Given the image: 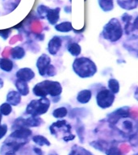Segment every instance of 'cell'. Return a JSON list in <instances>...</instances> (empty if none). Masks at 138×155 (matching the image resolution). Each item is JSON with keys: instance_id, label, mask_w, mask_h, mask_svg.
I'll use <instances>...</instances> for the list:
<instances>
[{"instance_id": "25", "label": "cell", "mask_w": 138, "mask_h": 155, "mask_svg": "<svg viewBox=\"0 0 138 155\" xmlns=\"http://www.w3.org/2000/svg\"><path fill=\"white\" fill-rule=\"evenodd\" d=\"M49 9V7L45 6V5H40L38 7H37V10H36V12L38 13V15L41 16V19H44V17H45V14L47 11Z\"/></svg>"}, {"instance_id": "21", "label": "cell", "mask_w": 138, "mask_h": 155, "mask_svg": "<svg viewBox=\"0 0 138 155\" xmlns=\"http://www.w3.org/2000/svg\"><path fill=\"white\" fill-rule=\"evenodd\" d=\"M108 88L113 94H117L120 91V83L115 78H111L108 81Z\"/></svg>"}, {"instance_id": "38", "label": "cell", "mask_w": 138, "mask_h": 155, "mask_svg": "<svg viewBox=\"0 0 138 155\" xmlns=\"http://www.w3.org/2000/svg\"><path fill=\"white\" fill-rule=\"evenodd\" d=\"M85 1H87V0H85Z\"/></svg>"}, {"instance_id": "11", "label": "cell", "mask_w": 138, "mask_h": 155, "mask_svg": "<svg viewBox=\"0 0 138 155\" xmlns=\"http://www.w3.org/2000/svg\"><path fill=\"white\" fill-rule=\"evenodd\" d=\"M31 131L28 128H19L15 130L13 133L10 135V137L16 138L19 140H27V138L29 137L31 135Z\"/></svg>"}, {"instance_id": "8", "label": "cell", "mask_w": 138, "mask_h": 155, "mask_svg": "<svg viewBox=\"0 0 138 155\" xmlns=\"http://www.w3.org/2000/svg\"><path fill=\"white\" fill-rule=\"evenodd\" d=\"M16 78L17 79L21 80L24 82H30L35 78V73L30 68H22L17 71Z\"/></svg>"}, {"instance_id": "4", "label": "cell", "mask_w": 138, "mask_h": 155, "mask_svg": "<svg viewBox=\"0 0 138 155\" xmlns=\"http://www.w3.org/2000/svg\"><path fill=\"white\" fill-rule=\"evenodd\" d=\"M50 107V100L47 97L31 100L26 107V113L32 116H39L46 113Z\"/></svg>"}, {"instance_id": "31", "label": "cell", "mask_w": 138, "mask_h": 155, "mask_svg": "<svg viewBox=\"0 0 138 155\" xmlns=\"http://www.w3.org/2000/svg\"><path fill=\"white\" fill-rule=\"evenodd\" d=\"M120 150L121 152L128 153V151H129V147H128L127 145H121V147Z\"/></svg>"}, {"instance_id": "17", "label": "cell", "mask_w": 138, "mask_h": 155, "mask_svg": "<svg viewBox=\"0 0 138 155\" xmlns=\"http://www.w3.org/2000/svg\"><path fill=\"white\" fill-rule=\"evenodd\" d=\"M14 64L12 60L8 58H0V69L5 72H12Z\"/></svg>"}, {"instance_id": "10", "label": "cell", "mask_w": 138, "mask_h": 155, "mask_svg": "<svg viewBox=\"0 0 138 155\" xmlns=\"http://www.w3.org/2000/svg\"><path fill=\"white\" fill-rule=\"evenodd\" d=\"M60 7H56V8H53V9L49 8L45 14V17L51 25H56L57 24V23L58 22L59 19H60Z\"/></svg>"}, {"instance_id": "18", "label": "cell", "mask_w": 138, "mask_h": 155, "mask_svg": "<svg viewBox=\"0 0 138 155\" xmlns=\"http://www.w3.org/2000/svg\"><path fill=\"white\" fill-rule=\"evenodd\" d=\"M54 28L57 31H60V32H69L73 30L72 23L69 21H65L61 24H56Z\"/></svg>"}, {"instance_id": "28", "label": "cell", "mask_w": 138, "mask_h": 155, "mask_svg": "<svg viewBox=\"0 0 138 155\" xmlns=\"http://www.w3.org/2000/svg\"><path fill=\"white\" fill-rule=\"evenodd\" d=\"M7 132V124H2L0 125V139H2Z\"/></svg>"}, {"instance_id": "29", "label": "cell", "mask_w": 138, "mask_h": 155, "mask_svg": "<svg viewBox=\"0 0 138 155\" xmlns=\"http://www.w3.org/2000/svg\"><path fill=\"white\" fill-rule=\"evenodd\" d=\"M123 127L124 129L127 130H131L133 129V123L129 120H125L123 122Z\"/></svg>"}, {"instance_id": "20", "label": "cell", "mask_w": 138, "mask_h": 155, "mask_svg": "<svg viewBox=\"0 0 138 155\" xmlns=\"http://www.w3.org/2000/svg\"><path fill=\"white\" fill-rule=\"evenodd\" d=\"M68 52L71 54L72 56L74 57H77L80 55V53L82 52V48L81 46L77 43H70L69 44V45L67 47Z\"/></svg>"}, {"instance_id": "35", "label": "cell", "mask_w": 138, "mask_h": 155, "mask_svg": "<svg viewBox=\"0 0 138 155\" xmlns=\"http://www.w3.org/2000/svg\"><path fill=\"white\" fill-rule=\"evenodd\" d=\"M3 87V81H2V78H0V89Z\"/></svg>"}, {"instance_id": "12", "label": "cell", "mask_w": 138, "mask_h": 155, "mask_svg": "<svg viewBox=\"0 0 138 155\" xmlns=\"http://www.w3.org/2000/svg\"><path fill=\"white\" fill-rule=\"evenodd\" d=\"M21 102V94L15 91H11L7 95V103L12 106H17Z\"/></svg>"}, {"instance_id": "2", "label": "cell", "mask_w": 138, "mask_h": 155, "mask_svg": "<svg viewBox=\"0 0 138 155\" xmlns=\"http://www.w3.org/2000/svg\"><path fill=\"white\" fill-rule=\"evenodd\" d=\"M33 94L38 97L58 96L62 92V87L59 82L44 80L39 82L33 87Z\"/></svg>"}, {"instance_id": "24", "label": "cell", "mask_w": 138, "mask_h": 155, "mask_svg": "<svg viewBox=\"0 0 138 155\" xmlns=\"http://www.w3.org/2000/svg\"><path fill=\"white\" fill-rule=\"evenodd\" d=\"M12 107L8 103H3L0 106V113L3 115V116H8V115L12 113Z\"/></svg>"}, {"instance_id": "19", "label": "cell", "mask_w": 138, "mask_h": 155, "mask_svg": "<svg viewBox=\"0 0 138 155\" xmlns=\"http://www.w3.org/2000/svg\"><path fill=\"white\" fill-rule=\"evenodd\" d=\"M99 5L104 12H111L114 8V0H99Z\"/></svg>"}, {"instance_id": "13", "label": "cell", "mask_w": 138, "mask_h": 155, "mask_svg": "<svg viewBox=\"0 0 138 155\" xmlns=\"http://www.w3.org/2000/svg\"><path fill=\"white\" fill-rule=\"evenodd\" d=\"M92 96V93L90 90H82L78 92L77 95V100L79 104H87L90 100Z\"/></svg>"}, {"instance_id": "9", "label": "cell", "mask_w": 138, "mask_h": 155, "mask_svg": "<svg viewBox=\"0 0 138 155\" xmlns=\"http://www.w3.org/2000/svg\"><path fill=\"white\" fill-rule=\"evenodd\" d=\"M62 45V41L60 36H55L51 39L48 44V51L51 55H56L59 52Z\"/></svg>"}, {"instance_id": "1", "label": "cell", "mask_w": 138, "mask_h": 155, "mask_svg": "<svg viewBox=\"0 0 138 155\" xmlns=\"http://www.w3.org/2000/svg\"><path fill=\"white\" fill-rule=\"evenodd\" d=\"M73 70L81 78H87L94 76L97 72L95 63L88 58H77L73 63Z\"/></svg>"}, {"instance_id": "23", "label": "cell", "mask_w": 138, "mask_h": 155, "mask_svg": "<svg viewBox=\"0 0 138 155\" xmlns=\"http://www.w3.org/2000/svg\"><path fill=\"white\" fill-rule=\"evenodd\" d=\"M68 113V110L65 107H61L58 108H56L54 111H53V116L55 118H63L65 117Z\"/></svg>"}, {"instance_id": "36", "label": "cell", "mask_w": 138, "mask_h": 155, "mask_svg": "<svg viewBox=\"0 0 138 155\" xmlns=\"http://www.w3.org/2000/svg\"><path fill=\"white\" fill-rule=\"evenodd\" d=\"M2 115L0 113V123H1V120H2Z\"/></svg>"}, {"instance_id": "22", "label": "cell", "mask_w": 138, "mask_h": 155, "mask_svg": "<svg viewBox=\"0 0 138 155\" xmlns=\"http://www.w3.org/2000/svg\"><path fill=\"white\" fill-rule=\"evenodd\" d=\"M32 140H33L36 144L41 145V146H43V145H48V146H49V145H50L49 140H48L47 138L44 137H43V136H34L33 137H32Z\"/></svg>"}, {"instance_id": "7", "label": "cell", "mask_w": 138, "mask_h": 155, "mask_svg": "<svg viewBox=\"0 0 138 155\" xmlns=\"http://www.w3.org/2000/svg\"><path fill=\"white\" fill-rule=\"evenodd\" d=\"M51 65V58L46 54H42L39 57L36 61V67L38 69L39 74L43 77H46L47 70Z\"/></svg>"}, {"instance_id": "32", "label": "cell", "mask_w": 138, "mask_h": 155, "mask_svg": "<svg viewBox=\"0 0 138 155\" xmlns=\"http://www.w3.org/2000/svg\"><path fill=\"white\" fill-rule=\"evenodd\" d=\"M74 136L72 135V134H70V136H67V137H65L63 138L64 139V140H65V141H69V140H73V139H74Z\"/></svg>"}, {"instance_id": "37", "label": "cell", "mask_w": 138, "mask_h": 155, "mask_svg": "<svg viewBox=\"0 0 138 155\" xmlns=\"http://www.w3.org/2000/svg\"><path fill=\"white\" fill-rule=\"evenodd\" d=\"M71 1H72V0H70V2H71Z\"/></svg>"}, {"instance_id": "16", "label": "cell", "mask_w": 138, "mask_h": 155, "mask_svg": "<svg viewBox=\"0 0 138 155\" xmlns=\"http://www.w3.org/2000/svg\"><path fill=\"white\" fill-rule=\"evenodd\" d=\"M25 50L21 46H15L11 50V56L14 60H20L25 56Z\"/></svg>"}, {"instance_id": "14", "label": "cell", "mask_w": 138, "mask_h": 155, "mask_svg": "<svg viewBox=\"0 0 138 155\" xmlns=\"http://www.w3.org/2000/svg\"><path fill=\"white\" fill-rule=\"evenodd\" d=\"M138 0H117V3L121 8L124 10L135 9L137 7Z\"/></svg>"}, {"instance_id": "3", "label": "cell", "mask_w": 138, "mask_h": 155, "mask_svg": "<svg viewBox=\"0 0 138 155\" xmlns=\"http://www.w3.org/2000/svg\"><path fill=\"white\" fill-rule=\"evenodd\" d=\"M102 35L105 40H107L111 42H116L119 41L123 36V28L118 19L116 18L111 19L104 27Z\"/></svg>"}, {"instance_id": "30", "label": "cell", "mask_w": 138, "mask_h": 155, "mask_svg": "<svg viewBox=\"0 0 138 155\" xmlns=\"http://www.w3.org/2000/svg\"><path fill=\"white\" fill-rule=\"evenodd\" d=\"M121 19L124 23H128V22H131V20L133 19V16L128 15V13H124V14L121 16Z\"/></svg>"}, {"instance_id": "27", "label": "cell", "mask_w": 138, "mask_h": 155, "mask_svg": "<svg viewBox=\"0 0 138 155\" xmlns=\"http://www.w3.org/2000/svg\"><path fill=\"white\" fill-rule=\"evenodd\" d=\"M12 33V30L11 29H6V30H2L0 31V36L2 37V39L7 40L8 38V36Z\"/></svg>"}, {"instance_id": "34", "label": "cell", "mask_w": 138, "mask_h": 155, "mask_svg": "<svg viewBox=\"0 0 138 155\" xmlns=\"http://www.w3.org/2000/svg\"><path fill=\"white\" fill-rule=\"evenodd\" d=\"M34 151H35L38 155H42V151H41L39 148H34Z\"/></svg>"}, {"instance_id": "26", "label": "cell", "mask_w": 138, "mask_h": 155, "mask_svg": "<svg viewBox=\"0 0 138 155\" xmlns=\"http://www.w3.org/2000/svg\"><path fill=\"white\" fill-rule=\"evenodd\" d=\"M106 154L107 155H121L122 154V152L120 151V150L117 147H112L108 149L107 150H106Z\"/></svg>"}, {"instance_id": "5", "label": "cell", "mask_w": 138, "mask_h": 155, "mask_svg": "<svg viewBox=\"0 0 138 155\" xmlns=\"http://www.w3.org/2000/svg\"><path fill=\"white\" fill-rule=\"evenodd\" d=\"M115 98V94H113L110 90L103 88L98 92L96 95L97 105L102 109L108 108L112 106Z\"/></svg>"}, {"instance_id": "6", "label": "cell", "mask_w": 138, "mask_h": 155, "mask_svg": "<svg viewBox=\"0 0 138 155\" xmlns=\"http://www.w3.org/2000/svg\"><path fill=\"white\" fill-rule=\"evenodd\" d=\"M130 116V107H122L120 108L116 109V111L111 112L109 116V122L111 124H116L121 118H127Z\"/></svg>"}, {"instance_id": "15", "label": "cell", "mask_w": 138, "mask_h": 155, "mask_svg": "<svg viewBox=\"0 0 138 155\" xmlns=\"http://www.w3.org/2000/svg\"><path fill=\"white\" fill-rule=\"evenodd\" d=\"M15 87L19 94L23 96H26L29 93V87L26 82L17 79L15 82Z\"/></svg>"}, {"instance_id": "33", "label": "cell", "mask_w": 138, "mask_h": 155, "mask_svg": "<svg viewBox=\"0 0 138 155\" xmlns=\"http://www.w3.org/2000/svg\"><path fill=\"white\" fill-rule=\"evenodd\" d=\"M65 12H66V13H69V14H70V13H71V7H70V6H66V7H65Z\"/></svg>"}]
</instances>
